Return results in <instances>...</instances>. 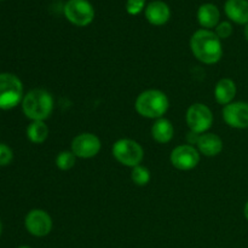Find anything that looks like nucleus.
<instances>
[{"label": "nucleus", "mask_w": 248, "mask_h": 248, "mask_svg": "<svg viewBox=\"0 0 248 248\" xmlns=\"http://www.w3.org/2000/svg\"><path fill=\"white\" fill-rule=\"evenodd\" d=\"M23 101V85L21 80L10 73L0 74V109H12Z\"/></svg>", "instance_id": "4"}, {"label": "nucleus", "mask_w": 248, "mask_h": 248, "mask_svg": "<svg viewBox=\"0 0 248 248\" xmlns=\"http://www.w3.org/2000/svg\"><path fill=\"white\" fill-rule=\"evenodd\" d=\"M171 16V11L164 1H153L145 9V17L149 23L154 26H162L167 23Z\"/></svg>", "instance_id": "12"}, {"label": "nucleus", "mask_w": 248, "mask_h": 248, "mask_svg": "<svg viewBox=\"0 0 248 248\" xmlns=\"http://www.w3.org/2000/svg\"><path fill=\"white\" fill-rule=\"evenodd\" d=\"M190 48L194 56L205 64H215L223 56L220 39L208 29H200L194 33L190 39Z\"/></svg>", "instance_id": "1"}, {"label": "nucleus", "mask_w": 248, "mask_h": 248, "mask_svg": "<svg viewBox=\"0 0 248 248\" xmlns=\"http://www.w3.org/2000/svg\"><path fill=\"white\" fill-rule=\"evenodd\" d=\"M199 138H200V135H199V133L193 132V131H190V132L188 133V136H186V140H188L189 145H190V144H198Z\"/></svg>", "instance_id": "24"}, {"label": "nucleus", "mask_w": 248, "mask_h": 248, "mask_svg": "<svg viewBox=\"0 0 248 248\" xmlns=\"http://www.w3.org/2000/svg\"><path fill=\"white\" fill-rule=\"evenodd\" d=\"M219 10L213 4L201 5L198 11L199 23L203 28H213V27H217L218 22H219Z\"/></svg>", "instance_id": "16"}, {"label": "nucleus", "mask_w": 248, "mask_h": 248, "mask_svg": "<svg viewBox=\"0 0 248 248\" xmlns=\"http://www.w3.org/2000/svg\"><path fill=\"white\" fill-rule=\"evenodd\" d=\"M223 119L230 127L244 130L248 128V103L234 102L224 106Z\"/></svg>", "instance_id": "11"}, {"label": "nucleus", "mask_w": 248, "mask_h": 248, "mask_svg": "<svg viewBox=\"0 0 248 248\" xmlns=\"http://www.w3.org/2000/svg\"><path fill=\"white\" fill-rule=\"evenodd\" d=\"M101 150V140L93 133H81L72 142V152L77 157L91 159Z\"/></svg>", "instance_id": "9"}, {"label": "nucleus", "mask_w": 248, "mask_h": 248, "mask_svg": "<svg viewBox=\"0 0 248 248\" xmlns=\"http://www.w3.org/2000/svg\"><path fill=\"white\" fill-rule=\"evenodd\" d=\"M235 96H236V85L232 79L224 78L217 82L215 89V97L218 103L227 106L232 103Z\"/></svg>", "instance_id": "15"}, {"label": "nucleus", "mask_w": 248, "mask_h": 248, "mask_svg": "<svg viewBox=\"0 0 248 248\" xmlns=\"http://www.w3.org/2000/svg\"><path fill=\"white\" fill-rule=\"evenodd\" d=\"M213 115L207 106L195 103L189 107L186 111V124L190 131L195 133H203L212 126Z\"/></svg>", "instance_id": "7"}, {"label": "nucleus", "mask_w": 248, "mask_h": 248, "mask_svg": "<svg viewBox=\"0 0 248 248\" xmlns=\"http://www.w3.org/2000/svg\"><path fill=\"white\" fill-rule=\"evenodd\" d=\"M18 248H31V247H28V246H21V247H18Z\"/></svg>", "instance_id": "27"}, {"label": "nucleus", "mask_w": 248, "mask_h": 248, "mask_svg": "<svg viewBox=\"0 0 248 248\" xmlns=\"http://www.w3.org/2000/svg\"><path fill=\"white\" fill-rule=\"evenodd\" d=\"M24 224L29 234L36 237L46 236L52 229V219L48 213L43 210H31L27 215Z\"/></svg>", "instance_id": "10"}, {"label": "nucleus", "mask_w": 248, "mask_h": 248, "mask_svg": "<svg viewBox=\"0 0 248 248\" xmlns=\"http://www.w3.org/2000/svg\"><path fill=\"white\" fill-rule=\"evenodd\" d=\"M24 115L33 121H44L53 110V98L47 91L35 89L29 91L22 101Z\"/></svg>", "instance_id": "2"}, {"label": "nucleus", "mask_w": 248, "mask_h": 248, "mask_svg": "<svg viewBox=\"0 0 248 248\" xmlns=\"http://www.w3.org/2000/svg\"><path fill=\"white\" fill-rule=\"evenodd\" d=\"M64 16L74 26L85 27L93 21L94 10L87 0H68L64 5Z\"/></svg>", "instance_id": "6"}, {"label": "nucleus", "mask_w": 248, "mask_h": 248, "mask_svg": "<svg viewBox=\"0 0 248 248\" xmlns=\"http://www.w3.org/2000/svg\"><path fill=\"white\" fill-rule=\"evenodd\" d=\"M27 136L31 142L40 144L47 140L48 128L44 121H33L27 128Z\"/></svg>", "instance_id": "18"}, {"label": "nucleus", "mask_w": 248, "mask_h": 248, "mask_svg": "<svg viewBox=\"0 0 248 248\" xmlns=\"http://www.w3.org/2000/svg\"><path fill=\"white\" fill-rule=\"evenodd\" d=\"M199 152L205 156H216L223 149V140L215 133H203L200 135L198 142Z\"/></svg>", "instance_id": "14"}, {"label": "nucleus", "mask_w": 248, "mask_h": 248, "mask_svg": "<svg viewBox=\"0 0 248 248\" xmlns=\"http://www.w3.org/2000/svg\"><path fill=\"white\" fill-rule=\"evenodd\" d=\"M145 0H127L126 2V11L130 15H138L144 9Z\"/></svg>", "instance_id": "21"}, {"label": "nucleus", "mask_w": 248, "mask_h": 248, "mask_svg": "<svg viewBox=\"0 0 248 248\" xmlns=\"http://www.w3.org/2000/svg\"><path fill=\"white\" fill-rule=\"evenodd\" d=\"M75 160H77V156L73 154V152L65 150V152H61L58 156L56 157V165L62 171H67V170H70L74 166Z\"/></svg>", "instance_id": "20"}, {"label": "nucleus", "mask_w": 248, "mask_h": 248, "mask_svg": "<svg viewBox=\"0 0 248 248\" xmlns=\"http://www.w3.org/2000/svg\"><path fill=\"white\" fill-rule=\"evenodd\" d=\"M131 179H132L133 183L140 186H147L150 182L149 170L144 166H140V165L133 167L132 172H131Z\"/></svg>", "instance_id": "19"}, {"label": "nucleus", "mask_w": 248, "mask_h": 248, "mask_svg": "<svg viewBox=\"0 0 248 248\" xmlns=\"http://www.w3.org/2000/svg\"><path fill=\"white\" fill-rule=\"evenodd\" d=\"M113 155L120 164L133 169L142 162L144 152L135 140H119L113 145Z\"/></svg>", "instance_id": "5"}, {"label": "nucleus", "mask_w": 248, "mask_h": 248, "mask_svg": "<svg viewBox=\"0 0 248 248\" xmlns=\"http://www.w3.org/2000/svg\"><path fill=\"white\" fill-rule=\"evenodd\" d=\"M216 34L219 39H227L232 34V27L229 22H222L216 28Z\"/></svg>", "instance_id": "23"}, {"label": "nucleus", "mask_w": 248, "mask_h": 248, "mask_svg": "<svg viewBox=\"0 0 248 248\" xmlns=\"http://www.w3.org/2000/svg\"><path fill=\"white\" fill-rule=\"evenodd\" d=\"M244 33H245V38H246V40L248 41V23L246 24V26H245Z\"/></svg>", "instance_id": "25"}, {"label": "nucleus", "mask_w": 248, "mask_h": 248, "mask_svg": "<svg viewBox=\"0 0 248 248\" xmlns=\"http://www.w3.org/2000/svg\"><path fill=\"white\" fill-rule=\"evenodd\" d=\"M0 235H1V223H0Z\"/></svg>", "instance_id": "28"}, {"label": "nucleus", "mask_w": 248, "mask_h": 248, "mask_svg": "<svg viewBox=\"0 0 248 248\" xmlns=\"http://www.w3.org/2000/svg\"><path fill=\"white\" fill-rule=\"evenodd\" d=\"M244 213H245V217H246V219L248 220V201H247L246 206H245V211H244Z\"/></svg>", "instance_id": "26"}, {"label": "nucleus", "mask_w": 248, "mask_h": 248, "mask_svg": "<svg viewBox=\"0 0 248 248\" xmlns=\"http://www.w3.org/2000/svg\"><path fill=\"white\" fill-rule=\"evenodd\" d=\"M169 98L159 90H147L136 99V110L140 115L148 119H160L167 111Z\"/></svg>", "instance_id": "3"}, {"label": "nucleus", "mask_w": 248, "mask_h": 248, "mask_svg": "<svg viewBox=\"0 0 248 248\" xmlns=\"http://www.w3.org/2000/svg\"><path fill=\"white\" fill-rule=\"evenodd\" d=\"M12 150L6 144L0 143V166H6L12 161Z\"/></svg>", "instance_id": "22"}, {"label": "nucleus", "mask_w": 248, "mask_h": 248, "mask_svg": "<svg viewBox=\"0 0 248 248\" xmlns=\"http://www.w3.org/2000/svg\"><path fill=\"white\" fill-rule=\"evenodd\" d=\"M173 126L167 119L160 118L152 127V136L157 143H169L173 137Z\"/></svg>", "instance_id": "17"}, {"label": "nucleus", "mask_w": 248, "mask_h": 248, "mask_svg": "<svg viewBox=\"0 0 248 248\" xmlns=\"http://www.w3.org/2000/svg\"><path fill=\"white\" fill-rule=\"evenodd\" d=\"M171 164L182 171H189L198 166L200 162V153L193 145H179L171 153Z\"/></svg>", "instance_id": "8"}, {"label": "nucleus", "mask_w": 248, "mask_h": 248, "mask_svg": "<svg viewBox=\"0 0 248 248\" xmlns=\"http://www.w3.org/2000/svg\"><path fill=\"white\" fill-rule=\"evenodd\" d=\"M224 10L227 16L235 23H248V0H228Z\"/></svg>", "instance_id": "13"}]
</instances>
